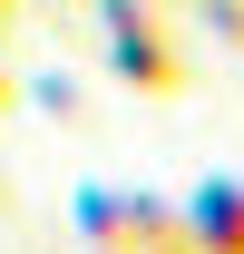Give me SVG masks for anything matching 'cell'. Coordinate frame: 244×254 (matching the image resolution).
<instances>
[{"label":"cell","instance_id":"2","mask_svg":"<svg viewBox=\"0 0 244 254\" xmlns=\"http://www.w3.org/2000/svg\"><path fill=\"white\" fill-rule=\"evenodd\" d=\"M215 20H225V39L244 49V0H215Z\"/></svg>","mask_w":244,"mask_h":254},{"label":"cell","instance_id":"1","mask_svg":"<svg viewBox=\"0 0 244 254\" xmlns=\"http://www.w3.org/2000/svg\"><path fill=\"white\" fill-rule=\"evenodd\" d=\"M195 245L205 254H244V186H205L195 195Z\"/></svg>","mask_w":244,"mask_h":254}]
</instances>
